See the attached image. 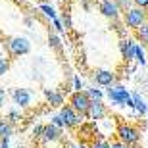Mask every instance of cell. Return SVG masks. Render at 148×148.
I'll return each instance as SVG.
<instances>
[{"label":"cell","mask_w":148,"mask_h":148,"mask_svg":"<svg viewBox=\"0 0 148 148\" xmlns=\"http://www.w3.org/2000/svg\"><path fill=\"white\" fill-rule=\"evenodd\" d=\"M71 148H77V146H71Z\"/></svg>","instance_id":"d6a6232c"},{"label":"cell","mask_w":148,"mask_h":148,"mask_svg":"<svg viewBox=\"0 0 148 148\" xmlns=\"http://www.w3.org/2000/svg\"><path fill=\"white\" fill-rule=\"evenodd\" d=\"M8 50H10L12 56H23L31 50V44H29L27 38L23 37H14L8 40Z\"/></svg>","instance_id":"8992f818"},{"label":"cell","mask_w":148,"mask_h":148,"mask_svg":"<svg viewBox=\"0 0 148 148\" xmlns=\"http://www.w3.org/2000/svg\"><path fill=\"white\" fill-rule=\"evenodd\" d=\"M60 117L64 121V127H75V125H81L83 119H85V115L75 112L71 106H62L60 110Z\"/></svg>","instance_id":"277c9868"},{"label":"cell","mask_w":148,"mask_h":148,"mask_svg":"<svg viewBox=\"0 0 148 148\" xmlns=\"http://www.w3.org/2000/svg\"><path fill=\"white\" fill-rule=\"evenodd\" d=\"M110 148H129V146H127L125 143H121L119 138H117V140H115V143H112V144H110Z\"/></svg>","instance_id":"d4e9b609"},{"label":"cell","mask_w":148,"mask_h":148,"mask_svg":"<svg viewBox=\"0 0 148 148\" xmlns=\"http://www.w3.org/2000/svg\"><path fill=\"white\" fill-rule=\"evenodd\" d=\"M94 79H96V85H100V87H110L115 81V75L112 71H108V69H100V71H96Z\"/></svg>","instance_id":"8fae6325"},{"label":"cell","mask_w":148,"mask_h":148,"mask_svg":"<svg viewBox=\"0 0 148 148\" xmlns=\"http://www.w3.org/2000/svg\"><path fill=\"white\" fill-rule=\"evenodd\" d=\"M146 19H148L146 8H140V6H131L129 10H125V16H123V23H125L129 29H137L138 25H143Z\"/></svg>","instance_id":"6da1fadb"},{"label":"cell","mask_w":148,"mask_h":148,"mask_svg":"<svg viewBox=\"0 0 148 148\" xmlns=\"http://www.w3.org/2000/svg\"><path fill=\"white\" fill-rule=\"evenodd\" d=\"M62 23H64V27H66V29H71V17H69V16L62 17Z\"/></svg>","instance_id":"cb8c5ba5"},{"label":"cell","mask_w":148,"mask_h":148,"mask_svg":"<svg viewBox=\"0 0 148 148\" xmlns=\"http://www.w3.org/2000/svg\"><path fill=\"white\" fill-rule=\"evenodd\" d=\"M44 96H46V100H48V104L54 106V108H62V106H64V96H62L58 90L46 88V90H44Z\"/></svg>","instance_id":"4fadbf2b"},{"label":"cell","mask_w":148,"mask_h":148,"mask_svg":"<svg viewBox=\"0 0 148 148\" xmlns=\"http://www.w3.org/2000/svg\"><path fill=\"white\" fill-rule=\"evenodd\" d=\"M100 14L106 17H110V19H117L119 17V8L115 4V0H100Z\"/></svg>","instance_id":"ba28073f"},{"label":"cell","mask_w":148,"mask_h":148,"mask_svg":"<svg viewBox=\"0 0 148 148\" xmlns=\"http://www.w3.org/2000/svg\"><path fill=\"white\" fill-rule=\"evenodd\" d=\"M131 98H133V108H135L138 114H148V104L144 102V98L140 96V94H138V92H133Z\"/></svg>","instance_id":"5bb4252c"},{"label":"cell","mask_w":148,"mask_h":148,"mask_svg":"<svg viewBox=\"0 0 148 148\" xmlns=\"http://www.w3.org/2000/svg\"><path fill=\"white\" fill-rule=\"evenodd\" d=\"M90 148H110V143H106V140H96Z\"/></svg>","instance_id":"603a6c76"},{"label":"cell","mask_w":148,"mask_h":148,"mask_svg":"<svg viewBox=\"0 0 148 148\" xmlns=\"http://www.w3.org/2000/svg\"><path fill=\"white\" fill-rule=\"evenodd\" d=\"M40 10L44 12V16H48L50 19H54L56 17V14H54V8H52V6H48V4H42L40 6Z\"/></svg>","instance_id":"ffe728a7"},{"label":"cell","mask_w":148,"mask_h":148,"mask_svg":"<svg viewBox=\"0 0 148 148\" xmlns=\"http://www.w3.org/2000/svg\"><path fill=\"white\" fill-rule=\"evenodd\" d=\"M108 98L117 106H131L133 108V98L131 94L127 92V88L123 85H114L112 83L110 88H108Z\"/></svg>","instance_id":"7a4b0ae2"},{"label":"cell","mask_w":148,"mask_h":148,"mask_svg":"<svg viewBox=\"0 0 148 148\" xmlns=\"http://www.w3.org/2000/svg\"><path fill=\"white\" fill-rule=\"evenodd\" d=\"M14 100H16L17 106L25 108V106L31 104V92H29L27 88H16L14 90Z\"/></svg>","instance_id":"7c38bea8"},{"label":"cell","mask_w":148,"mask_h":148,"mask_svg":"<svg viewBox=\"0 0 148 148\" xmlns=\"http://www.w3.org/2000/svg\"><path fill=\"white\" fill-rule=\"evenodd\" d=\"M135 60H137L140 66H144V64H146V58H144V50L140 48L138 44H137V50H135Z\"/></svg>","instance_id":"ac0fdd59"},{"label":"cell","mask_w":148,"mask_h":148,"mask_svg":"<svg viewBox=\"0 0 148 148\" xmlns=\"http://www.w3.org/2000/svg\"><path fill=\"white\" fill-rule=\"evenodd\" d=\"M42 131H44V127L38 125V127H35V129H33V135H35V137H42Z\"/></svg>","instance_id":"4316f807"},{"label":"cell","mask_w":148,"mask_h":148,"mask_svg":"<svg viewBox=\"0 0 148 148\" xmlns=\"http://www.w3.org/2000/svg\"><path fill=\"white\" fill-rule=\"evenodd\" d=\"M75 88H77V90H81V88H83V83H81L79 77H75Z\"/></svg>","instance_id":"f1b7e54d"},{"label":"cell","mask_w":148,"mask_h":148,"mask_svg":"<svg viewBox=\"0 0 148 148\" xmlns=\"http://www.w3.org/2000/svg\"><path fill=\"white\" fill-rule=\"evenodd\" d=\"M85 117H88L90 121L104 119V117H106V106H104V102H102V98L90 100V104H88V110H87V114H85Z\"/></svg>","instance_id":"52a82bcc"},{"label":"cell","mask_w":148,"mask_h":148,"mask_svg":"<svg viewBox=\"0 0 148 148\" xmlns=\"http://www.w3.org/2000/svg\"><path fill=\"white\" fill-rule=\"evenodd\" d=\"M119 48H121V56L125 58L127 62L129 60H135V50H137V44L129 40V38H123L119 42Z\"/></svg>","instance_id":"30bf717a"},{"label":"cell","mask_w":148,"mask_h":148,"mask_svg":"<svg viewBox=\"0 0 148 148\" xmlns=\"http://www.w3.org/2000/svg\"><path fill=\"white\" fill-rule=\"evenodd\" d=\"M52 123H54L56 127H64V121H62L60 115H54V117H52Z\"/></svg>","instance_id":"484cf974"},{"label":"cell","mask_w":148,"mask_h":148,"mask_svg":"<svg viewBox=\"0 0 148 148\" xmlns=\"http://www.w3.org/2000/svg\"><path fill=\"white\" fill-rule=\"evenodd\" d=\"M10 119L12 121H17V114H10Z\"/></svg>","instance_id":"1f68e13d"},{"label":"cell","mask_w":148,"mask_h":148,"mask_svg":"<svg viewBox=\"0 0 148 148\" xmlns=\"http://www.w3.org/2000/svg\"><path fill=\"white\" fill-rule=\"evenodd\" d=\"M88 104H90V98H88V94L83 92V90H77V92H73L71 98H69V106H71L75 112L83 114V115L87 114Z\"/></svg>","instance_id":"5b68a950"},{"label":"cell","mask_w":148,"mask_h":148,"mask_svg":"<svg viewBox=\"0 0 148 148\" xmlns=\"http://www.w3.org/2000/svg\"><path fill=\"white\" fill-rule=\"evenodd\" d=\"M115 4H117V8H119L121 12H125L133 6V0H115Z\"/></svg>","instance_id":"d6986e66"},{"label":"cell","mask_w":148,"mask_h":148,"mask_svg":"<svg viewBox=\"0 0 148 148\" xmlns=\"http://www.w3.org/2000/svg\"><path fill=\"white\" fill-rule=\"evenodd\" d=\"M54 25H56V31H62V29H64V27H62V23L58 21V19H56V17H54Z\"/></svg>","instance_id":"4dcf8cb0"},{"label":"cell","mask_w":148,"mask_h":148,"mask_svg":"<svg viewBox=\"0 0 148 148\" xmlns=\"http://www.w3.org/2000/svg\"><path fill=\"white\" fill-rule=\"evenodd\" d=\"M4 98H6V94H4V90L0 88V108H2V104H4Z\"/></svg>","instance_id":"f546056e"},{"label":"cell","mask_w":148,"mask_h":148,"mask_svg":"<svg viewBox=\"0 0 148 148\" xmlns=\"http://www.w3.org/2000/svg\"><path fill=\"white\" fill-rule=\"evenodd\" d=\"M135 31H137V38H138V40L144 42V44H148V19L143 23V25H138Z\"/></svg>","instance_id":"9a60e30c"},{"label":"cell","mask_w":148,"mask_h":148,"mask_svg":"<svg viewBox=\"0 0 148 148\" xmlns=\"http://www.w3.org/2000/svg\"><path fill=\"white\" fill-rule=\"evenodd\" d=\"M135 6H140V8H148V0H133Z\"/></svg>","instance_id":"83f0119b"},{"label":"cell","mask_w":148,"mask_h":148,"mask_svg":"<svg viewBox=\"0 0 148 148\" xmlns=\"http://www.w3.org/2000/svg\"><path fill=\"white\" fill-rule=\"evenodd\" d=\"M48 42H50V46L54 50H62V40H60V37L58 35H50L48 37Z\"/></svg>","instance_id":"2e32d148"},{"label":"cell","mask_w":148,"mask_h":148,"mask_svg":"<svg viewBox=\"0 0 148 148\" xmlns=\"http://www.w3.org/2000/svg\"><path fill=\"white\" fill-rule=\"evenodd\" d=\"M10 135H12V127L4 119H0V137H10Z\"/></svg>","instance_id":"e0dca14e"},{"label":"cell","mask_w":148,"mask_h":148,"mask_svg":"<svg viewBox=\"0 0 148 148\" xmlns=\"http://www.w3.org/2000/svg\"><path fill=\"white\" fill-rule=\"evenodd\" d=\"M117 138H119L121 143H125L127 146H135V144L140 140V133L133 125L119 123V127H117Z\"/></svg>","instance_id":"3957f363"},{"label":"cell","mask_w":148,"mask_h":148,"mask_svg":"<svg viewBox=\"0 0 148 148\" xmlns=\"http://www.w3.org/2000/svg\"><path fill=\"white\" fill-rule=\"evenodd\" d=\"M129 148H133V146H129Z\"/></svg>","instance_id":"836d02e7"},{"label":"cell","mask_w":148,"mask_h":148,"mask_svg":"<svg viewBox=\"0 0 148 148\" xmlns=\"http://www.w3.org/2000/svg\"><path fill=\"white\" fill-rule=\"evenodd\" d=\"M8 69H10V62L6 60V58H0V77L4 75Z\"/></svg>","instance_id":"44dd1931"},{"label":"cell","mask_w":148,"mask_h":148,"mask_svg":"<svg viewBox=\"0 0 148 148\" xmlns=\"http://www.w3.org/2000/svg\"><path fill=\"white\" fill-rule=\"evenodd\" d=\"M42 138L46 140V143H56V140H60V138H62V127H56L54 123L44 125Z\"/></svg>","instance_id":"9c48e42d"},{"label":"cell","mask_w":148,"mask_h":148,"mask_svg":"<svg viewBox=\"0 0 148 148\" xmlns=\"http://www.w3.org/2000/svg\"><path fill=\"white\" fill-rule=\"evenodd\" d=\"M87 94H88V98H90V100H94V98H102V96H104L100 88H90Z\"/></svg>","instance_id":"7402d4cb"}]
</instances>
